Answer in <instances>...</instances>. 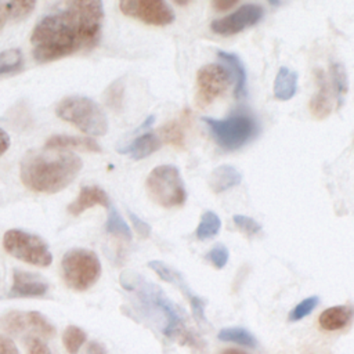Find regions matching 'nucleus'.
Masks as SVG:
<instances>
[{
    "label": "nucleus",
    "mask_w": 354,
    "mask_h": 354,
    "mask_svg": "<svg viewBox=\"0 0 354 354\" xmlns=\"http://www.w3.org/2000/svg\"><path fill=\"white\" fill-rule=\"evenodd\" d=\"M25 346H26L28 354H54L53 350L46 343V340H43L40 337L25 339Z\"/></svg>",
    "instance_id": "c9c22d12"
},
{
    "label": "nucleus",
    "mask_w": 354,
    "mask_h": 354,
    "mask_svg": "<svg viewBox=\"0 0 354 354\" xmlns=\"http://www.w3.org/2000/svg\"><path fill=\"white\" fill-rule=\"evenodd\" d=\"M0 328L12 336H24V339L48 340L55 335V326L37 311H8L0 318Z\"/></svg>",
    "instance_id": "1a4fd4ad"
},
{
    "label": "nucleus",
    "mask_w": 354,
    "mask_h": 354,
    "mask_svg": "<svg viewBox=\"0 0 354 354\" xmlns=\"http://www.w3.org/2000/svg\"><path fill=\"white\" fill-rule=\"evenodd\" d=\"M329 72H330V86L333 87L335 95L337 98V108H340L343 105L344 97L348 91L347 73H346L344 66L339 62H332Z\"/></svg>",
    "instance_id": "393cba45"
},
{
    "label": "nucleus",
    "mask_w": 354,
    "mask_h": 354,
    "mask_svg": "<svg viewBox=\"0 0 354 354\" xmlns=\"http://www.w3.org/2000/svg\"><path fill=\"white\" fill-rule=\"evenodd\" d=\"M232 221L246 235H256L261 231V225L252 217H248L243 214H235L232 217Z\"/></svg>",
    "instance_id": "72a5a7b5"
},
{
    "label": "nucleus",
    "mask_w": 354,
    "mask_h": 354,
    "mask_svg": "<svg viewBox=\"0 0 354 354\" xmlns=\"http://www.w3.org/2000/svg\"><path fill=\"white\" fill-rule=\"evenodd\" d=\"M159 138L160 141H165L167 144L181 147L184 144V133H183L181 124L177 120H171L166 123L159 130Z\"/></svg>",
    "instance_id": "c756f323"
},
{
    "label": "nucleus",
    "mask_w": 354,
    "mask_h": 354,
    "mask_svg": "<svg viewBox=\"0 0 354 354\" xmlns=\"http://www.w3.org/2000/svg\"><path fill=\"white\" fill-rule=\"evenodd\" d=\"M220 228H221V220H220V217H218L216 213L207 210V212H205V213L202 214L201 221H199V224H198V227H196L195 235H196V238L201 239V241L210 239V238H213L214 235L218 234Z\"/></svg>",
    "instance_id": "bb28decb"
},
{
    "label": "nucleus",
    "mask_w": 354,
    "mask_h": 354,
    "mask_svg": "<svg viewBox=\"0 0 354 354\" xmlns=\"http://www.w3.org/2000/svg\"><path fill=\"white\" fill-rule=\"evenodd\" d=\"M120 11L147 25L165 26L176 19V14L169 3L163 0H126L119 3Z\"/></svg>",
    "instance_id": "9b49d317"
},
{
    "label": "nucleus",
    "mask_w": 354,
    "mask_h": 354,
    "mask_svg": "<svg viewBox=\"0 0 354 354\" xmlns=\"http://www.w3.org/2000/svg\"><path fill=\"white\" fill-rule=\"evenodd\" d=\"M149 198L162 207L171 209L184 205L187 191L180 170L173 165L156 166L147 177Z\"/></svg>",
    "instance_id": "0eeeda50"
},
{
    "label": "nucleus",
    "mask_w": 354,
    "mask_h": 354,
    "mask_svg": "<svg viewBox=\"0 0 354 354\" xmlns=\"http://www.w3.org/2000/svg\"><path fill=\"white\" fill-rule=\"evenodd\" d=\"M102 1H58L36 22L32 54L39 64L94 48L102 32Z\"/></svg>",
    "instance_id": "f257e3e1"
},
{
    "label": "nucleus",
    "mask_w": 354,
    "mask_h": 354,
    "mask_svg": "<svg viewBox=\"0 0 354 354\" xmlns=\"http://www.w3.org/2000/svg\"><path fill=\"white\" fill-rule=\"evenodd\" d=\"M123 91H124L123 79L115 80L105 91L106 105L115 111H119L122 108V102H123Z\"/></svg>",
    "instance_id": "2f4dec72"
},
{
    "label": "nucleus",
    "mask_w": 354,
    "mask_h": 354,
    "mask_svg": "<svg viewBox=\"0 0 354 354\" xmlns=\"http://www.w3.org/2000/svg\"><path fill=\"white\" fill-rule=\"evenodd\" d=\"M217 337L221 342H231L236 343L239 346H245L249 348H256L259 346L257 339L254 337L253 333H250L248 329L242 326H231V328H224L218 332Z\"/></svg>",
    "instance_id": "b1692460"
},
{
    "label": "nucleus",
    "mask_w": 354,
    "mask_h": 354,
    "mask_svg": "<svg viewBox=\"0 0 354 354\" xmlns=\"http://www.w3.org/2000/svg\"><path fill=\"white\" fill-rule=\"evenodd\" d=\"M105 230L108 234L115 235L124 241H130L133 236L130 227L127 225V223L123 220V217L119 214V212L113 206H111L108 209V218L105 223Z\"/></svg>",
    "instance_id": "a878e982"
},
{
    "label": "nucleus",
    "mask_w": 354,
    "mask_h": 354,
    "mask_svg": "<svg viewBox=\"0 0 354 354\" xmlns=\"http://www.w3.org/2000/svg\"><path fill=\"white\" fill-rule=\"evenodd\" d=\"M241 180H242V176L234 166L221 165L212 171L209 185L213 189V192L218 194L238 185Z\"/></svg>",
    "instance_id": "412c9836"
},
{
    "label": "nucleus",
    "mask_w": 354,
    "mask_h": 354,
    "mask_svg": "<svg viewBox=\"0 0 354 354\" xmlns=\"http://www.w3.org/2000/svg\"><path fill=\"white\" fill-rule=\"evenodd\" d=\"M206 257L216 268H223L228 261V249L223 243H218L207 253Z\"/></svg>",
    "instance_id": "f704fd0d"
},
{
    "label": "nucleus",
    "mask_w": 354,
    "mask_h": 354,
    "mask_svg": "<svg viewBox=\"0 0 354 354\" xmlns=\"http://www.w3.org/2000/svg\"><path fill=\"white\" fill-rule=\"evenodd\" d=\"M162 145V141L158 134L152 131H145L136 137L130 144L126 147H119L118 152L123 155H130L133 159H144L151 153L156 152Z\"/></svg>",
    "instance_id": "6ab92c4d"
},
{
    "label": "nucleus",
    "mask_w": 354,
    "mask_h": 354,
    "mask_svg": "<svg viewBox=\"0 0 354 354\" xmlns=\"http://www.w3.org/2000/svg\"><path fill=\"white\" fill-rule=\"evenodd\" d=\"M55 113L90 136H104L108 131V118L104 109L88 97H65L55 106Z\"/></svg>",
    "instance_id": "39448f33"
},
{
    "label": "nucleus",
    "mask_w": 354,
    "mask_h": 354,
    "mask_svg": "<svg viewBox=\"0 0 354 354\" xmlns=\"http://www.w3.org/2000/svg\"><path fill=\"white\" fill-rule=\"evenodd\" d=\"M24 57L19 48H8L0 53V76L15 73L22 69Z\"/></svg>",
    "instance_id": "cd10ccee"
},
{
    "label": "nucleus",
    "mask_w": 354,
    "mask_h": 354,
    "mask_svg": "<svg viewBox=\"0 0 354 354\" xmlns=\"http://www.w3.org/2000/svg\"><path fill=\"white\" fill-rule=\"evenodd\" d=\"M3 246L12 257L33 266L47 267L53 261L46 241L22 230H8L3 236Z\"/></svg>",
    "instance_id": "6e6552de"
},
{
    "label": "nucleus",
    "mask_w": 354,
    "mask_h": 354,
    "mask_svg": "<svg viewBox=\"0 0 354 354\" xmlns=\"http://www.w3.org/2000/svg\"><path fill=\"white\" fill-rule=\"evenodd\" d=\"M278 354H333L330 348L324 343H296Z\"/></svg>",
    "instance_id": "7c9ffc66"
},
{
    "label": "nucleus",
    "mask_w": 354,
    "mask_h": 354,
    "mask_svg": "<svg viewBox=\"0 0 354 354\" xmlns=\"http://www.w3.org/2000/svg\"><path fill=\"white\" fill-rule=\"evenodd\" d=\"M232 77L227 68L220 64H207L196 75V104L201 108L210 105L231 86Z\"/></svg>",
    "instance_id": "9d476101"
},
{
    "label": "nucleus",
    "mask_w": 354,
    "mask_h": 354,
    "mask_svg": "<svg viewBox=\"0 0 354 354\" xmlns=\"http://www.w3.org/2000/svg\"><path fill=\"white\" fill-rule=\"evenodd\" d=\"M97 205L109 209L111 201L108 194L97 185H86V187H82L79 196L68 206V212L73 216H79L84 210Z\"/></svg>",
    "instance_id": "dca6fc26"
},
{
    "label": "nucleus",
    "mask_w": 354,
    "mask_h": 354,
    "mask_svg": "<svg viewBox=\"0 0 354 354\" xmlns=\"http://www.w3.org/2000/svg\"><path fill=\"white\" fill-rule=\"evenodd\" d=\"M212 137L225 151H235L250 141L259 131L254 116L245 111L236 109L225 119L202 118Z\"/></svg>",
    "instance_id": "20e7f679"
},
{
    "label": "nucleus",
    "mask_w": 354,
    "mask_h": 354,
    "mask_svg": "<svg viewBox=\"0 0 354 354\" xmlns=\"http://www.w3.org/2000/svg\"><path fill=\"white\" fill-rule=\"evenodd\" d=\"M234 4H235V1H230V3H227V1H214V3H213V6H214L217 10H227V8L232 7Z\"/></svg>",
    "instance_id": "79ce46f5"
},
{
    "label": "nucleus",
    "mask_w": 354,
    "mask_h": 354,
    "mask_svg": "<svg viewBox=\"0 0 354 354\" xmlns=\"http://www.w3.org/2000/svg\"><path fill=\"white\" fill-rule=\"evenodd\" d=\"M87 354H108V353L102 343H100L97 340H91L87 344Z\"/></svg>",
    "instance_id": "58836bf2"
},
{
    "label": "nucleus",
    "mask_w": 354,
    "mask_h": 354,
    "mask_svg": "<svg viewBox=\"0 0 354 354\" xmlns=\"http://www.w3.org/2000/svg\"><path fill=\"white\" fill-rule=\"evenodd\" d=\"M36 7V1H0V29L8 19L26 18Z\"/></svg>",
    "instance_id": "5701e85b"
},
{
    "label": "nucleus",
    "mask_w": 354,
    "mask_h": 354,
    "mask_svg": "<svg viewBox=\"0 0 354 354\" xmlns=\"http://www.w3.org/2000/svg\"><path fill=\"white\" fill-rule=\"evenodd\" d=\"M46 148H51V149L73 148V149H82L87 152H101V147L95 140L90 137H77V136H65V134L51 136L46 141Z\"/></svg>",
    "instance_id": "aec40b11"
},
{
    "label": "nucleus",
    "mask_w": 354,
    "mask_h": 354,
    "mask_svg": "<svg viewBox=\"0 0 354 354\" xmlns=\"http://www.w3.org/2000/svg\"><path fill=\"white\" fill-rule=\"evenodd\" d=\"M10 147V137L8 134L0 127V156L8 149Z\"/></svg>",
    "instance_id": "ea45409f"
},
{
    "label": "nucleus",
    "mask_w": 354,
    "mask_h": 354,
    "mask_svg": "<svg viewBox=\"0 0 354 354\" xmlns=\"http://www.w3.org/2000/svg\"><path fill=\"white\" fill-rule=\"evenodd\" d=\"M217 58L223 62L232 77L234 83V95L236 100H241L246 95V69L236 54L227 51H217Z\"/></svg>",
    "instance_id": "a211bd4d"
},
{
    "label": "nucleus",
    "mask_w": 354,
    "mask_h": 354,
    "mask_svg": "<svg viewBox=\"0 0 354 354\" xmlns=\"http://www.w3.org/2000/svg\"><path fill=\"white\" fill-rule=\"evenodd\" d=\"M61 271L65 283L77 292L91 288L101 275L98 256L88 249L76 248L68 250L61 260Z\"/></svg>",
    "instance_id": "423d86ee"
},
{
    "label": "nucleus",
    "mask_w": 354,
    "mask_h": 354,
    "mask_svg": "<svg viewBox=\"0 0 354 354\" xmlns=\"http://www.w3.org/2000/svg\"><path fill=\"white\" fill-rule=\"evenodd\" d=\"M319 299L317 296H310L304 300H301L296 307L289 313V321H299L304 317H307L318 304Z\"/></svg>",
    "instance_id": "473e14b6"
},
{
    "label": "nucleus",
    "mask_w": 354,
    "mask_h": 354,
    "mask_svg": "<svg viewBox=\"0 0 354 354\" xmlns=\"http://www.w3.org/2000/svg\"><path fill=\"white\" fill-rule=\"evenodd\" d=\"M155 122V116L153 115H151V116H148L145 120H144V123L134 131V133H138V131H142V130H147L148 127H151L152 126V123Z\"/></svg>",
    "instance_id": "a19ab883"
},
{
    "label": "nucleus",
    "mask_w": 354,
    "mask_h": 354,
    "mask_svg": "<svg viewBox=\"0 0 354 354\" xmlns=\"http://www.w3.org/2000/svg\"><path fill=\"white\" fill-rule=\"evenodd\" d=\"M86 332L75 325L66 326V329L62 333V344L69 354H76L80 350V347L86 343Z\"/></svg>",
    "instance_id": "c85d7f7f"
},
{
    "label": "nucleus",
    "mask_w": 354,
    "mask_h": 354,
    "mask_svg": "<svg viewBox=\"0 0 354 354\" xmlns=\"http://www.w3.org/2000/svg\"><path fill=\"white\" fill-rule=\"evenodd\" d=\"M48 290V282L39 274L14 268L8 297H40Z\"/></svg>",
    "instance_id": "4468645a"
},
{
    "label": "nucleus",
    "mask_w": 354,
    "mask_h": 354,
    "mask_svg": "<svg viewBox=\"0 0 354 354\" xmlns=\"http://www.w3.org/2000/svg\"><path fill=\"white\" fill-rule=\"evenodd\" d=\"M0 354H19V350L10 337L0 335Z\"/></svg>",
    "instance_id": "4c0bfd02"
},
{
    "label": "nucleus",
    "mask_w": 354,
    "mask_h": 354,
    "mask_svg": "<svg viewBox=\"0 0 354 354\" xmlns=\"http://www.w3.org/2000/svg\"><path fill=\"white\" fill-rule=\"evenodd\" d=\"M129 217H130V221L133 224V228L134 231L141 236V238H148L149 234H151V227L149 224H147L145 221H142L137 214L129 212Z\"/></svg>",
    "instance_id": "e433bc0d"
},
{
    "label": "nucleus",
    "mask_w": 354,
    "mask_h": 354,
    "mask_svg": "<svg viewBox=\"0 0 354 354\" xmlns=\"http://www.w3.org/2000/svg\"><path fill=\"white\" fill-rule=\"evenodd\" d=\"M83 167V160L64 149L29 151L19 165L24 185L32 191L55 194L66 188Z\"/></svg>",
    "instance_id": "7ed1b4c3"
},
{
    "label": "nucleus",
    "mask_w": 354,
    "mask_h": 354,
    "mask_svg": "<svg viewBox=\"0 0 354 354\" xmlns=\"http://www.w3.org/2000/svg\"><path fill=\"white\" fill-rule=\"evenodd\" d=\"M297 72L290 71L286 66H281L275 82H274V95L275 98L281 101H288L290 100L297 90Z\"/></svg>",
    "instance_id": "4be33fe9"
},
{
    "label": "nucleus",
    "mask_w": 354,
    "mask_h": 354,
    "mask_svg": "<svg viewBox=\"0 0 354 354\" xmlns=\"http://www.w3.org/2000/svg\"><path fill=\"white\" fill-rule=\"evenodd\" d=\"M148 267L151 270H153L160 277V279H163V281H166L169 283L176 285L185 295V297L188 299V301L191 304L192 314H194V317H195V319L198 322L206 321V318H205V301L201 297H198L189 289V286L185 283L183 275L178 271H176L174 268L169 267L167 264H165L163 261H159V260H151L148 263Z\"/></svg>",
    "instance_id": "ddd939ff"
},
{
    "label": "nucleus",
    "mask_w": 354,
    "mask_h": 354,
    "mask_svg": "<svg viewBox=\"0 0 354 354\" xmlns=\"http://www.w3.org/2000/svg\"><path fill=\"white\" fill-rule=\"evenodd\" d=\"M119 281L126 290L134 293L142 313L158 324L166 337L177 340L180 344L201 347L199 337L188 328L184 311L159 286L130 270L123 271Z\"/></svg>",
    "instance_id": "f03ea898"
},
{
    "label": "nucleus",
    "mask_w": 354,
    "mask_h": 354,
    "mask_svg": "<svg viewBox=\"0 0 354 354\" xmlns=\"http://www.w3.org/2000/svg\"><path fill=\"white\" fill-rule=\"evenodd\" d=\"M354 317V307L348 304L333 306L324 310L318 317V326L324 332H339L346 329Z\"/></svg>",
    "instance_id": "2eb2a0df"
},
{
    "label": "nucleus",
    "mask_w": 354,
    "mask_h": 354,
    "mask_svg": "<svg viewBox=\"0 0 354 354\" xmlns=\"http://www.w3.org/2000/svg\"><path fill=\"white\" fill-rule=\"evenodd\" d=\"M220 354H246V353L243 350H239V348H225Z\"/></svg>",
    "instance_id": "37998d69"
},
{
    "label": "nucleus",
    "mask_w": 354,
    "mask_h": 354,
    "mask_svg": "<svg viewBox=\"0 0 354 354\" xmlns=\"http://www.w3.org/2000/svg\"><path fill=\"white\" fill-rule=\"evenodd\" d=\"M318 93L313 95L310 101V111L317 119H325L332 111V97H330V83L322 69L315 71Z\"/></svg>",
    "instance_id": "f3484780"
},
{
    "label": "nucleus",
    "mask_w": 354,
    "mask_h": 354,
    "mask_svg": "<svg viewBox=\"0 0 354 354\" xmlns=\"http://www.w3.org/2000/svg\"><path fill=\"white\" fill-rule=\"evenodd\" d=\"M264 17V8L256 3L239 6L231 14L217 18L210 24V29L220 36H232L256 25Z\"/></svg>",
    "instance_id": "f8f14e48"
}]
</instances>
